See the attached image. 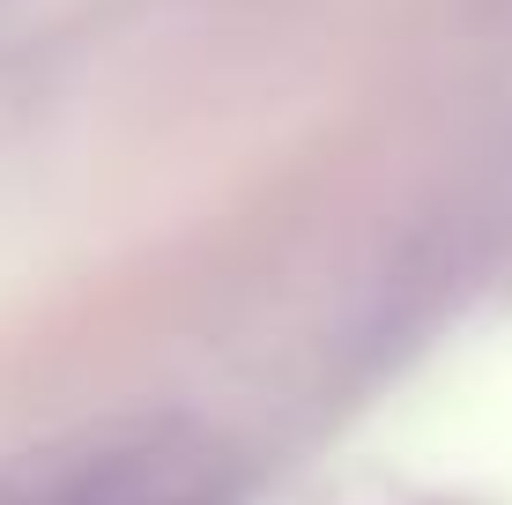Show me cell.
<instances>
[{
	"mask_svg": "<svg viewBox=\"0 0 512 505\" xmlns=\"http://www.w3.org/2000/svg\"><path fill=\"white\" fill-rule=\"evenodd\" d=\"M38 505H201V491L179 476V461H156L141 446V454H119V461H82Z\"/></svg>",
	"mask_w": 512,
	"mask_h": 505,
	"instance_id": "obj_1",
	"label": "cell"
}]
</instances>
